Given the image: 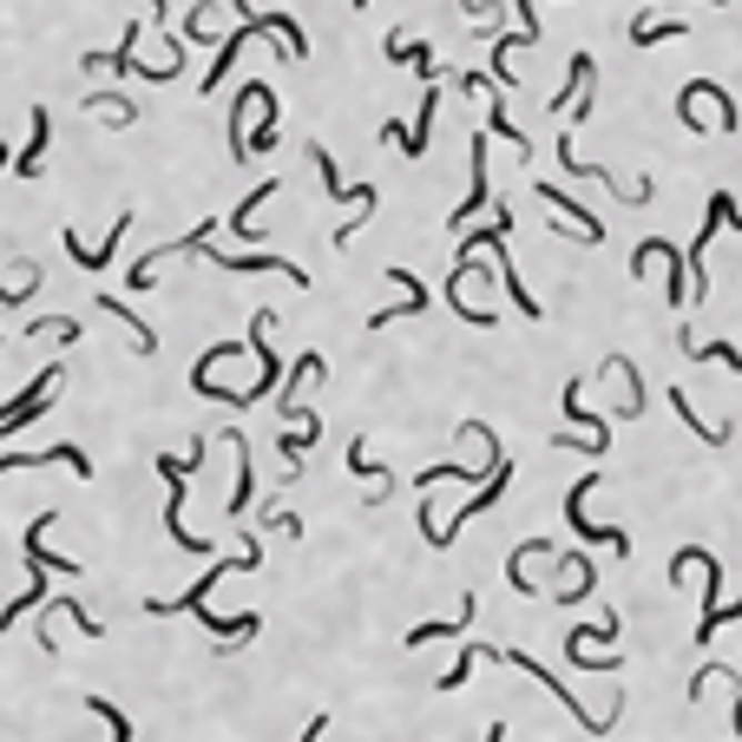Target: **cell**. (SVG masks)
I'll return each instance as SVG.
<instances>
[{
  "label": "cell",
  "mask_w": 742,
  "mask_h": 742,
  "mask_svg": "<svg viewBox=\"0 0 742 742\" xmlns=\"http://www.w3.org/2000/svg\"><path fill=\"white\" fill-rule=\"evenodd\" d=\"M598 480H604V473H585V480L565 493V520H572V532H579V539H598V545H611V552H631V539H624L618 525H592V520H585V493H592Z\"/></svg>",
  "instance_id": "6da1fadb"
},
{
  "label": "cell",
  "mask_w": 742,
  "mask_h": 742,
  "mask_svg": "<svg viewBox=\"0 0 742 742\" xmlns=\"http://www.w3.org/2000/svg\"><path fill=\"white\" fill-rule=\"evenodd\" d=\"M53 381H60V369H47L40 381H33V388H27V394H20V401H13V408H0V434H20L27 421H40V408H47Z\"/></svg>",
  "instance_id": "7a4b0ae2"
},
{
  "label": "cell",
  "mask_w": 742,
  "mask_h": 742,
  "mask_svg": "<svg viewBox=\"0 0 742 742\" xmlns=\"http://www.w3.org/2000/svg\"><path fill=\"white\" fill-rule=\"evenodd\" d=\"M92 309H106L112 322H126V329H132V349H139V355H151V349H158V335H151L146 322H139V309H132V302H119V297H99Z\"/></svg>",
  "instance_id": "3957f363"
},
{
  "label": "cell",
  "mask_w": 742,
  "mask_h": 742,
  "mask_svg": "<svg viewBox=\"0 0 742 742\" xmlns=\"http://www.w3.org/2000/svg\"><path fill=\"white\" fill-rule=\"evenodd\" d=\"M565 421L585 428V447H592V453H604V421L585 414V388H579V381H565Z\"/></svg>",
  "instance_id": "277c9868"
},
{
  "label": "cell",
  "mask_w": 742,
  "mask_h": 742,
  "mask_svg": "<svg viewBox=\"0 0 742 742\" xmlns=\"http://www.w3.org/2000/svg\"><path fill=\"white\" fill-rule=\"evenodd\" d=\"M683 355H690V362H716V369L742 374V349H736V342H690V335H683Z\"/></svg>",
  "instance_id": "5b68a950"
},
{
  "label": "cell",
  "mask_w": 742,
  "mask_h": 742,
  "mask_svg": "<svg viewBox=\"0 0 742 742\" xmlns=\"http://www.w3.org/2000/svg\"><path fill=\"white\" fill-rule=\"evenodd\" d=\"M211 263H218V270H283V277H290V283H309V277H302L297 263H283V257H211Z\"/></svg>",
  "instance_id": "8992f818"
},
{
  "label": "cell",
  "mask_w": 742,
  "mask_h": 742,
  "mask_svg": "<svg viewBox=\"0 0 742 742\" xmlns=\"http://www.w3.org/2000/svg\"><path fill=\"white\" fill-rule=\"evenodd\" d=\"M315 374H322V355H315V349L297 355V369H290V381H283V414H302L297 394H302V381H315Z\"/></svg>",
  "instance_id": "52a82bcc"
},
{
  "label": "cell",
  "mask_w": 742,
  "mask_h": 742,
  "mask_svg": "<svg viewBox=\"0 0 742 742\" xmlns=\"http://www.w3.org/2000/svg\"><path fill=\"white\" fill-rule=\"evenodd\" d=\"M86 112H112V126H132V119H139V106H132L126 92H86Z\"/></svg>",
  "instance_id": "ba28073f"
},
{
  "label": "cell",
  "mask_w": 742,
  "mask_h": 742,
  "mask_svg": "<svg viewBox=\"0 0 742 742\" xmlns=\"http://www.w3.org/2000/svg\"><path fill=\"white\" fill-rule=\"evenodd\" d=\"M670 408L683 414V428H690V434H703L710 447H723V441H730V428H710V421H696V414H690V394H683V388H670Z\"/></svg>",
  "instance_id": "9c48e42d"
},
{
  "label": "cell",
  "mask_w": 742,
  "mask_h": 742,
  "mask_svg": "<svg viewBox=\"0 0 742 742\" xmlns=\"http://www.w3.org/2000/svg\"><path fill=\"white\" fill-rule=\"evenodd\" d=\"M40 151H47V112H33V139H27L20 158H13V171H20V178H33V171H40Z\"/></svg>",
  "instance_id": "30bf717a"
},
{
  "label": "cell",
  "mask_w": 742,
  "mask_h": 742,
  "mask_svg": "<svg viewBox=\"0 0 742 742\" xmlns=\"http://www.w3.org/2000/svg\"><path fill=\"white\" fill-rule=\"evenodd\" d=\"M473 664H480V644H467V651L453 658V670H447V676H441V690H460V683L473 676Z\"/></svg>",
  "instance_id": "8fae6325"
},
{
  "label": "cell",
  "mask_w": 742,
  "mask_h": 742,
  "mask_svg": "<svg viewBox=\"0 0 742 742\" xmlns=\"http://www.w3.org/2000/svg\"><path fill=\"white\" fill-rule=\"evenodd\" d=\"M676 33H683L676 20H651V27H631V40H638V47H658V40H676Z\"/></svg>",
  "instance_id": "7c38bea8"
},
{
  "label": "cell",
  "mask_w": 742,
  "mask_h": 742,
  "mask_svg": "<svg viewBox=\"0 0 742 742\" xmlns=\"http://www.w3.org/2000/svg\"><path fill=\"white\" fill-rule=\"evenodd\" d=\"M211 27H218V7H211V0H204V7H198V13H191V40H211Z\"/></svg>",
  "instance_id": "4fadbf2b"
},
{
  "label": "cell",
  "mask_w": 742,
  "mask_h": 742,
  "mask_svg": "<svg viewBox=\"0 0 742 742\" xmlns=\"http://www.w3.org/2000/svg\"><path fill=\"white\" fill-rule=\"evenodd\" d=\"M33 335H60V342H73V335H79V322H67V315L53 322V315H47V322H33Z\"/></svg>",
  "instance_id": "5bb4252c"
},
{
  "label": "cell",
  "mask_w": 742,
  "mask_h": 742,
  "mask_svg": "<svg viewBox=\"0 0 742 742\" xmlns=\"http://www.w3.org/2000/svg\"><path fill=\"white\" fill-rule=\"evenodd\" d=\"M349 473H362V480H381V473L369 467V441H355V447H349Z\"/></svg>",
  "instance_id": "9a60e30c"
},
{
  "label": "cell",
  "mask_w": 742,
  "mask_h": 742,
  "mask_svg": "<svg viewBox=\"0 0 742 742\" xmlns=\"http://www.w3.org/2000/svg\"><path fill=\"white\" fill-rule=\"evenodd\" d=\"M322 730H329V716H309V730H302V742H322Z\"/></svg>",
  "instance_id": "2e32d148"
},
{
  "label": "cell",
  "mask_w": 742,
  "mask_h": 742,
  "mask_svg": "<svg viewBox=\"0 0 742 742\" xmlns=\"http://www.w3.org/2000/svg\"><path fill=\"white\" fill-rule=\"evenodd\" d=\"M500 736H507V730H500V723H493V730H487V736H480V742H500Z\"/></svg>",
  "instance_id": "e0dca14e"
},
{
  "label": "cell",
  "mask_w": 742,
  "mask_h": 742,
  "mask_svg": "<svg viewBox=\"0 0 742 742\" xmlns=\"http://www.w3.org/2000/svg\"><path fill=\"white\" fill-rule=\"evenodd\" d=\"M736 736H742V690H736Z\"/></svg>",
  "instance_id": "ac0fdd59"
},
{
  "label": "cell",
  "mask_w": 742,
  "mask_h": 742,
  "mask_svg": "<svg viewBox=\"0 0 742 742\" xmlns=\"http://www.w3.org/2000/svg\"><path fill=\"white\" fill-rule=\"evenodd\" d=\"M0 164H7V146H0Z\"/></svg>",
  "instance_id": "d6986e66"
},
{
  "label": "cell",
  "mask_w": 742,
  "mask_h": 742,
  "mask_svg": "<svg viewBox=\"0 0 742 742\" xmlns=\"http://www.w3.org/2000/svg\"><path fill=\"white\" fill-rule=\"evenodd\" d=\"M710 7H723V0H710Z\"/></svg>",
  "instance_id": "ffe728a7"
}]
</instances>
